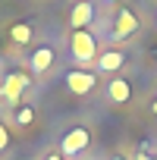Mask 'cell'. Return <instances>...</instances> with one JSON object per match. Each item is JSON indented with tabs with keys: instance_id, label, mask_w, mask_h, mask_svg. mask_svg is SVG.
Here are the masks:
<instances>
[{
	"instance_id": "6da1fadb",
	"label": "cell",
	"mask_w": 157,
	"mask_h": 160,
	"mask_svg": "<svg viewBox=\"0 0 157 160\" xmlns=\"http://www.w3.org/2000/svg\"><path fill=\"white\" fill-rule=\"evenodd\" d=\"M69 50H72V60L75 63H82V66H88V63H94L98 60V41H94V35L91 32H72V38H69Z\"/></svg>"
},
{
	"instance_id": "7a4b0ae2",
	"label": "cell",
	"mask_w": 157,
	"mask_h": 160,
	"mask_svg": "<svg viewBox=\"0 0 157 160\" xmlns=\"http://www.w3.org/2000/svg\"><path fill=\"white\" fill-rule=\"evenodd\" d=\"M63 82H66V88H69L72 94H88V91L94 88L98 78H94V72H85V69H69Z\"/></svg>"
},
{
	"instance_id": "3957f363",
	"label": "cell",
	"mask_w": 157,
	"mask_h": 160,
	"mask_svg": "<svg viewBox=\"0 0 157 160\" xmlns=\"http://www.w3.org/2000/svg\"><path fill=\"white\" fill-rule=\"evenodd\" d=\"M135 32H138V19H135V13H132V10H119L116 19H113V32H110V35H113L116 41H126V38H132Z\"/></svg>"
},
{
	"instance_id": "277c9868",
	"label": "cell",
	"mask_w": 157,
	"mask_h": 160,
	"mask_svg": "<svg viewBox=\"0 0 157 160\" xmlns=\"http://www.w3.org/2000/svg\"><path fill=\"white\" fill-rule=\"evenodd\" d=\"M88 148V129H82V126H75V129H69L66 135H63V144H60V151L63 154H82Z\"/></svg>"
},
{
	"instance_id": "5b68a950",
	"label": "cell",
	"mask_w": 157,
	"mask_h": 160,
	"mask_svg": "<svg viewBox=\"0 0 157 160\" xmlns=\"http://www.w3.org/2000/svg\"><path fill=\"white\" fill-rule=\"evenodd\" d=\"M91 22H94V3H91V0H78V3L72 7V13H69V25L75 32H82Z\"/></svg>"
},
{
	"instance_id": "8992f818",
	"label": "cell",
	"mask_w": 157,
	"mask_h": 160,
	"mask_svg": "<svg viewBox=\"0 0 157 160\" xmlns=\"http://www.w3.org/2000/svg\"><path fill=\"white\" fill-rule=\"evenodd\" d=\"M28 88V75L25 72H10L7 75V85H3V98L10 104H19V94Z\"/></svg>"
},
{
	"instance_id": "52a82bcc",
	"label": "cell",
	"mask_w": 157,
	"mask_h": 160,
	"mask_svg": "<svg viewBox=\"0 0 157 160\" xmlns=\"http://www.w3.org/2000/svg\"><path fill=\"white\" fill-rule=\"evenodd\" d=\"M28 63H32V72H38V75L47 72V69L53 66V47H47V44H44V47H35L32 57H28Z\"/></svg>"
},
{
	"instance_id": "ba28073f",
	"label": "cell",
	"mask_w": 157,
	"mask_h": 160,
	"mask_svg": "<svg viewBox=\"0 0 157 160\" xmlns=\"http://www.w3.org/2000/svg\"><path fill=\"white\" fill-rule=\"evenodd\" d=\"M107 98H110L113 104H126V101L132 98V85L119 75V78H113V82L107 85Z\"/></svg>"
},
{
	"instance_id": "9c48e42d",
	"label": "cell",
	"mask_w": 157,
	"mask_h": 160,
	"mask_svg": "<svg viewBox=\"0 0 157 160\" xmlns=\"http://www.w3.org/2000/svg\"><path fill=\"white\" fill-rule=\"evenodd\" d=\"M123 63H126V53L123 50H104L98 57V69L101 72H116V69H123Z\"/></svg>"
},
{
	"instance_id": "30bf717a",
	"label": "cell",
	"mask_w": 157,
	"mask_h": 160,
	"mask_svg": "<svg viewBox=\"0 0 157 160\" xmlns=\"http://www.w3.org/2000/svg\"><path fill=\"white\" fill-rule=\"evenodd\" d=\"M32 35H35V28H32L28 22H16V25H10V38H13L16 44H28Z\"/></svg>"
},
{
	"instance_id": "8fae6325",
	"label": "cell",
	"mask_w": 157,
	"mask_h": 160,
	"mask_svg": "<svg viewBox=\"0 0 157 160\" xmlns=\"http://www.w3.org/2000/svg\"><path fill=\"white\" fill-rule=\"evenodd\" d=\"M16 119H19V122H22V126H28V122H32V119H35V110H32V107H22V110H19V113H16Z\"/></svg>"
},
{
	"instance_id": "7c38bea8",
	"label": "cell",
	"mask_w": 157,
	"mask_h": 160,
	"mask_svg": "<svg viewBox=\"0 0 157 160\" xmlns=\"http://www.w3.org/2000/svg\"><path fill=\"white\" fill-rule=\"evenodd\" d=\"M10 148V132H7V126L0 122V151H7Z\"/></svg>"
},
{
	"instance_id": "4fadbf2b",
	"label": "cell",
	"mask_w": 157,
	"mask_h": 160,
	"mask_svg": "<svg viewBox=\"0 0 157 160\" xmlns=\"http://www.w3.org/2000/svg\"><path fill=\"white\" fill-rule=\"evenodd\" d=\"M135 160H157V157H148V154H138Z\"/></svg>"
},
{
	"instance_id": "5bb4252c",
	"label": "cell",
	"mask_w": 157,
	"mask_h": 160,
	"mask_svg": "<svg viewBox=\"0 0 157 160\" xmlns=\"http://www.w3.org/2000/svg\"><path fill=\"white\" fill-rule=\"evenodd\" d=\"M44 160H63V157H60V154H50V157H44Z\"/></svg>"
},
{
	"instance_id": "9a60e30c",
	"label": "cell",
	"mask_w": 157,
	"mask_h": 160,
	"mask_svg": "<svg viewBox=\"0 0 157 160\" xmlns=\"http://www.w3.org/2000/svg\"><path fill=\"white\" fill-rule=\"evenodd\" d=\"M151 113H157V101H154V104H151Z\"/></svg>"
},
{
	"instance_id": "2e32d148",
	"label": "cell",
	"mask_w": 157,
	"mask_h": 160,
	"mask_svg": "<svg viewBox=\"0 0 157 160\" xmlns=\"http://www.w3.org/2000/svg\"><path fill=\"white\" fill-rule=\"evenodd\" d=\"M107 3H116V0H107Z\"/></svg>"
},
{
	"instance_id": "e0dca14e",
	"label": "cell",
	"mask_w": 157,
	"mask_h": 160,
	"mask_svg": "<svg viewBox=\"0 0 157 160\" xmlns=\"http://www.w3.org/2000/svg\"><path fill=\"white\" fill-rule=\"evenodd\" d=\"M113 160H119V157H113Z\"/></svg>"
}]
</instances>
